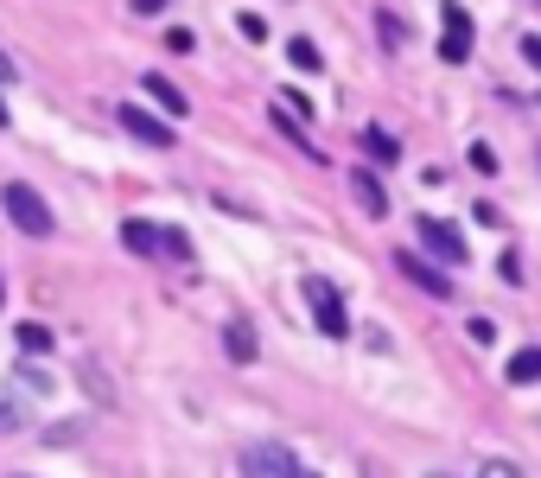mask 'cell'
<instances>
[{"mask_svg":"<svg viewBox=\"0 0 541 478\" xmlns=\"http://www.w3.org/2000/svg\"><path fill=\"white\" fill-rule=\"evenodd\" d=\"M0 204H7V224H13V230H26V236H39V243L57 230L51 204H45V198H39L26 179H7V185H0Z\"/></svg>","mask_w":541,"mask_h":478,"instance_id":"obj_1","label":"cell"},{"mask_svg":"<svg viewBox=\"0 0 541 478\" xmlns=\"http://www.w3.org/2000/svg\"><path fill=\"white\" fill-rule=\"evenodd\" d=\"M300 294H306V306H312V319H318L325 338H351V313H345V300H337V288L325 275H306Z\"/></svg>","mask_w":541,"mask_h":478,"instance_id":"obj_2","label":"cell"},{"mask_svg":"<svg viewBox=\"0 0 541 478\" xmlns=\"http://www.w3.org/2000/svg\"><path fill=\"white\" fill-rule=\"evenodd\" d=\"M242 472H249V478H312L281 440H255V447L242 453Z\"/></svg>","mask_w":541,"mask_h":478,"instance_id":"obj_3","label":"cell"},{"mask_svg":"<svg viewBox=\"0 0 541 478\" xmlns=\"http://www.w3.org/2000/svg\"><path fill=\"white\" fill-rule=\"evenodd\" d=\"M115 121H121L141 147H160V154L179 141V128H172V121H160V115H153V109H141V102H121V109H115Z\"/></svg>","mask_w":541,"mask_h":478,"instance_id":"obj_4","label":"cell"},{"mask_svg":"<svg viewBox=\"0 0 541 478\" xmlns=\"http://www.w3.org/2000/svg\"><path fill=\"white\" fill-rule=\"evenodd\" d=\"M471 45H478V26H471V13L458 7V0H446V32H440V58L446 64H465Z\"/></svg>","mask_w":541,"mask_h":478,"instance_id":"obj_5","label":"cell"},{"mask_svg":"<svg viewBox=\"0 0 541 478\" xmlns=\"http://www.w3.org/2000/svg\"><path fill=\"white\" fill-rule=\"evenodd\" d=\"M414 236L440 255V261H452V268H465V236L446 224V217H414Z\"/></svg>","mask_w":541,"mask_h":478,"instance_id":"obj_6","label":"cell"},{"mask_svg":"<svg viewBox=\"0 0 541 478\" xmlns=\"http://www.w3.org/2000/svg\"><path fill=\"white\" fill-rule=\"evenodd\" d=\"M395 268H401V281H414L421 294H433V300H452V281L440 275L433 261H421V255H408V249H401V255H395Z\"/></svg>","mask_w":541,"mask_h":478,"instance_id":"obj_7","label":"cell"},{"mask_svg":"<svg viewBox=\"0 0 541 478\" xmlns=\"http://www.w3.org/2000/svg\"><path fill=\"white\" fill-rule=\"evenodd\" d=\"M141 84H147V96H153V102H160V109L172 115V121H185V115H191V102H185V90H179L172 77H160V71H147Z\"/></svg>","mask_w":541,"mask_h":478,"instance_id":"obj_8","label":"cell"},{"mask_svg":"<svg viewBox=\"0 0 541 478\" xmlns=\"http://www.w3.org/2000/svg\"><path fill=\"white\" fill-rule=\"evenodd\" d=\"M223 351H230V364H255L261 338H255V325H249V319H230V325H223Z\"/></svg>","mask_w":541,"mask_h":478,"instance_id":"obj_9","label":"cell"},{"mask_svg":"<svg viewBox=\"0 0 541 478\" xmlns=\"http://www.w3.org/2000/svg\"><path fill=\"white\" fill-rule=\"evenodd\" d=\"M351 191H357V204H363L370 217H388V191H382V179H376L370 166H357V173H351Z\"/></svg>","mask_w":541,"mask_h":478,"instance_id":"obj_10","label":"cell"},{"mask_svg":"<svg viewBox=\"0 0 541 478\" xmlns=\"http://www.w3.org/2000/svg\"><path fill=\"white\" fill-rule=\"evenodd\" d=\"M26 428V389L0 376V434H20Z\"/></svg>","mask_w":541,"mask_h":478,"instance_id":"obj_11","label":"cell"},{"mask_svg":"<svg viewBox=\"0 0 541 478\" xmlns=\"http://www.w3.org/2000/svg\"><path fill=\"white\" fill-rule=\"evenodd\" d=\"M121 249H134V255H160V224L127 217V224H121Z\"/></svg>","mask_w":541,"mask_h":478,"instance_id":"obj_12","label":"cell"},{"mask_svg":"<svg viewBox=\"0 0 541 478\" xmlns=\"http://www.w3.org/2000/svg\"><path fill=\"white\" fill-rule=\"evenodd\" d=\"M13 345H20V358H45L51 345H57V338H51V325H13Z\"/></svg>","mask_w":541,"mask_h":478,"instance_id":"obj_13","label":"cell"},{"mask_svg":"<svg viewBox=\"0 0 541 478\" xmlns=\"http://www.w3.org/2000/svg\"><path fill=\"white\" fill-rule=\"evenodd\" d=\"M503 376H510V383H541V345H535V351H516V358L503 364Z\"/></svg>","mask_w":541,"mask_h":478,"instance_id":"obj_14","label":"cell"},{"mask_svg":"<svg viewBox=\"0 0 541 478\" xmlns=\"http://www.w3.org/2000/svg\"><path fill=\"white\" fill-rule=\"evenodd\" d=\"M287 64H293V71H325V58H318V45L300 32V39H287Z\"/></svg>","mask_w":541,"mask_h":478,"instance_id":"obj_15","label":"cell"},{"mask_svg":"<svg viewBox=\"0 0 541 478\" xmlns=\"http://www.w3.org/2000/svg\"><path fill=\"white\" fill-rule=\"evenodd\" d=\"M83 389H90L96 402H115V383H109V370H102L96 358H83Z\"/></svg>","mask_w":541,"mask_h":478,"instance_id":"obj_16","label":"cell"},{"mask_svg":"<svg viewBox=\"0 0 541 478\" xmlns=\"http://www.w3.org/2000/svg\"><path fill=\"white\" fill-rule=\"evenodd\" d=\"M363 147H370L376 160H395V154H401V147H395V134H388V128H363Z\"/></svg>","mask_w":541,"mask_h":478,"instance_id":"obj_17","label":"cell"},{"mask_svg":"<svg viewBox=\"0 0 541 478\" xmlns=\"http://www.w3.org/2000/svg\"><path fill=\"white\" fill-rule=\"evenodd\" d=\"M236 32H242L249 45H261V39H267V20H261V13H236Z\"/></svg>","mask_w":541,"mask_h":478,"instance_id":"obj_18","label":"cell"},{"mask_svg":"<svg viewBox=\"0 0 541 478\" xmlns=\"http://www.w3.org/2000/svg\"><path fill=\"white\" fill-rule=\"evenodd\" d=\"M160 249H166V255H179V261H185V255H191V236H185V230H160Z\"/></svg>","mask_w":541,"mask_h":478,"instance_id":"obj_19","label":"cell"},{"mask_svg":"<svg viewBox=\"0 0 541 478\" xmlns=\"http://www.w3.org/2000/svg\"><path fill=\"white\" fill-rule=\"evenodd\" d=\"M376 32H382V45H388V51L401 45V20H395V13H376Z\"/></svg>","mask_w":541,"mask_h":478,"instance_id":"obj_20","label":"cell"},{"mask_svg":"<svg viewBox=\"0 0 541 478\" xmlns=\"http://www.w3.org/2000/svg\"><path fill=\"white\" fill-rule=\"evenodd\" d=\"M51 383H57V376H51V370H39V364H32V370H26V389H32V395H51Z\"/></svg>","mask_w":541,"mask_h":478,"instance_id":"obj_21","label":"cell"},{"mask_svg":"<svg viewBox=\"0 0 541 478\" xmlns=\"http://www.w3.org/2000/svg\"><path fill=\"white\" fill-rule=\"evenodd\" d=\"M172 0H127V13H141V20H153V13H166Z\"/></svg>","mask_w":541,"mask_h":478,"instance_id":"obj_22","label":"cell"},{"mask_svg":"<svg viewBox=\"0 0 541 478\" xmlns=\"http://www.w3.org/2000/svg\"><path fill=\"white\" fill-rule=\"evenodd\" d=\"M465 332H471V345H491V338H497V325H491V319H471Z\"/></svg>","mask_w":541,"mask_h":478,"instance_id":"obj_23","label":"cell"},{"mask_svg":"<svg viewBox=\"0 0 541 478\" xmlns=\"http://www.w3.org/2000/svg\"><path fill=\"white\" fill-rule=\"evenodd\" d=\"M166 45H172V51H191L197 39H191V26H166Z\"/></svg>","mask_w":541,"mask_h":478,"instance_id":"obj_24","label":"cell"},{"mask_svg":"<svg viewBox=\"0 0 541 478\" xmlns=\"http://www.w3.org/2000/svg\"><path fill=\"white\" fill-rule=\"evenodd\" d=\"M471 166H478V173H497V154H491V147L478 141V147H471Z\"/></svg>","mask_w":541,"mask_h":478,"instance_id":"obj_25","label":"cell"},{"mask_svg":"<svg viewBox=\"0 0 541 478\" xmlns=\"http://www.w3.org/2000/svg\"><path fill=\"white\" fill-rule=\"evenodd\" d=\"M478 478H522V472H516V465H510V459H491V465H484V472H478Z\"/></svg>","mask_w":541,"mask_h":478,"instance_id":"obj_26","label":"cell"},{"mask_svg":"<svg viewBox=\"0 0 541 478\" xmlns=\"http://www.w3.org/2000/svg\"><path fill=\"white\" fill-rule=\"evenodd\" d=\"M522 58H528L535 71H541V32H528V39H522Z\"/></svg>","mask_w":541,"mask_h":478,"instance_id":"obj_27","label":"cell"},{"mask_svg":"<svg viewBox=\"0 0 541 478\" xmlns=\"http://www.w3.org/2000/svg\"><path fill=\"white\" fill-rule=\"evenodd\" d=\"M13 77H20V64H13L7 51H0V84H13Z\"/></svg>","mask_w":541,"mask_h":478,"instance_id":"obj_28","label":"cell"},{"mask_svg":"<svg viewBox=\"0 0 541 478\" xmlns=\"http://www.w3.org/2000/svg\"><path fill=\"white\" fill-rule=\"evenodd\" d=\"M0 128H13V115H7V102H0Z\"/></svg>","mask_w":541,"mask_h":478,"instance_id":"obj_29","label":"cell"},{"mask_svg":"<svg viewBox=\"0 0 541 478\" xmlns=\"http://www.w3.org/2000/svg\"><path fill=\"white\" fill-rule=\"evenodd\" d=\"M427 478H452V472H427Z\"/></svg>","mask_w":541,"mask_h":478,"instance_id":"obj_30","label":"cell"},{"mask_svg":"<svg viewBox=\"0 0 541 478\" xmlns=\"http://www.w3.org/2000/svg\"><path fill=\"white\" fill-rule=\"evenodd\" d=\"M0 306H7V288H0Z\"/></svg>","mask_w":541,"mask_h":478,"instance_id":"obj_31","label":"cell"},{"mask_svg":"<svg viewBox=\"0 0 541 478\" xmlns=\"http://www.w3.org/2000/svg\"><path fill=\"white\" fill-rule=\"evenodd\" d=\"M20 478H26V472H20Z\"/></svg>","mask_w":541,"mask_h":478,"instance_id":"obj_32","label":"cell"}]
</instances>
